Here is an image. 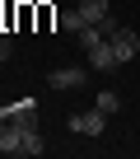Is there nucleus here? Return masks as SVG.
<instances>
[{
	"label": "nucleus",
	"mask_w": 140,
	"mask_h": 159,
	"mask_svg": "<svg viewBox=\"0 0 140 159\" xmlns=\"http://www.w3.org/2000/svg\"><path fill=\"white\" fill-rule=\"evenodd\" d=\"M10 122H19V126H37V103H33V98H19L14 112H10Z\"/></svg>",
	"instance_id": "obj_5"
},
{
	"label": "nucleus",
	"mask_w": 140,
	"mask_h": 159,
	"mask_svg": "<svg viewBox=\"0 0 140 159\" xmlns=\"http://www.w3.org/2000/svg\"><path fill=\"white\" fill-rule=\"evenodd\" d=\"M103 126H107V112H103V108L70 117V131H75V136H103Z\"/></svg>",
	"instance_id": "obj_1"
},
{
	"label": "nucleus",
	"mask_w": 140,
	"mask_h": 159,
	"mask_svg": "<svg viewBox=\"0 0 140 159\" xmlns=\"http://www.w3.org/2000/svg\"><path fill=\"white\" fill-rule=\"evenodd\" d=\"M47 145H42V136H37V126H28V136H24V154H42Z\"/></svg>",
	"instance_id": "obj_9"
},
{
	"label": "nucleus",
	"mask_w": 140,
	"mask_h": 159,
	"mask_svg": "<svg viewBox=\"0 0 140 159\" xmlns=\"http://www.w3.org/2000/svg\"><path fill=\"white\" fill-rule=\"evenodd\" d=\"M56 24H61V28H65V33H75V38H80V33H84V28H89V19H84V14H80V10H61V14H56Z\"/></svg>",
	"instance_id": "obj_6"
},
{
	"label": "nucleus",
	"mask_w": 140,
	"mask_h": 159,
	"mask_svg": "<svg viewBox=\"0 0 140 159\" xmlns=\"http://www.w3.org/2000/svg\"><path fill=\"white\" fill-rule=\"evenodd\" d=\"M89 66H94V70H117V66H121V61H117V52H112V42H107V38H103V42H94V47H89Z\"/></svg>",
	"instance_id": "obj_4"
},
{
	"label": "nucleus",
	"mask_w": 140,
	"mask_h": 159,
	"mask_svg": "<svg viewBox=\"0 0 140 159\" xmlns=\"http://www.w3.org/2000/svg\"><path fill=\"white\" fill-rule=\"evenodd\" d=\"M0 61H10V38L0 33Z\"/></svg>",
	"instance_id": "obj_11"
},
{
	"label": "nucleus",
	"mask_w": 140,
	"mask_h": 159,
	"mask_svg": "<svg viewBox=\"0 0 140 159\" xmlns=\"http://www.w3.org/2000/svg\"><path fill=\"white\" fill-rule=\"evenodd\" d=\"M94 108H103V112H107V117H112V112H117V108H121V98H117V94H112V89H103V94H98V98H94Z\"/></svg>",
	"instance_id": "obj_8"
},
{
	"label": "nucleus",
	"mask_w": 140,
	"mask_h": 159,
	"mask_svg": "<svg viewBox=\"0 0 140 159\" xmlns=\"http://www.w3.org/2000/svg\"><path fill=\"white\" fill-rule=\"evenodd\" d=\"M80 14H84L89 24H98V19L112 14V5H107V0H80Z\"/></svg>",
	"instance_id": "obj_7"
},
{
	"label": "nucleus",
	"mask_w": 140,
	"mask_h": 159,
	"mask_svg": "<svg viewBox=\"0 0 140 159\" xmlns=\"http://www.w3.org/2000/svg\"><path fill=\"white\" fill-rule=\"evenodd\" d=\"M107 42H112V52H117V61H121V66L140 56V33H131V28H117Z\"/></svg>",
	"instance_id": "obj_2"
},
{
	"label": "nucleus",
	"mask_w": 140,
	"mask_h": 159,
	"mask_svg": "<svg viewBox=\"0 0 140 159\" xmlns=\"http://www.w3.org/2000/svg\"><path fill=\"white\" fill-rule=\"evenodd\" d=\"M117 28H121V24H117V14H107V19H98V33H103V38H112Z\"/></svg>",
	"instance_id": "obj_10"
},
{
	"label": "nucleus",
	"mask_w": 140,
	"mask_h": 159,
	"mask_svg": "<svg viewBox=\"0 0 140 159\" xmlns=\"http://www.w3.org/2000/svg\"><path fill=\"white\" fill-rule=\"evenodd\" d=\"M84 80H89V70H80V66H56L51 89H84Z\"/></svg>",
	"instance_id": "obj_3"
}]
</instances>
